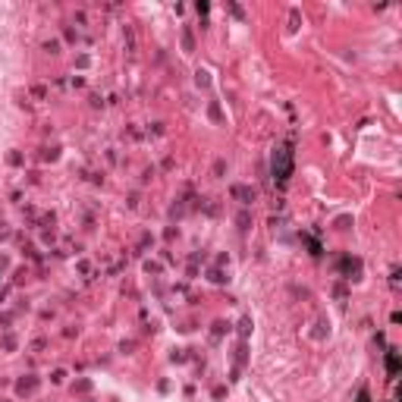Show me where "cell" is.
<instances>
[{"label":"cell","mask_w":402,"mask_h":402,"mask_svg":"<svg viewBox=\"0 0 402 402\" xmlns=\"http://www.w3.org/2000/svg\"><path fill=\"white\" fill-rule=\"evenodd\" d=\"M387 368H390V374H396V371H399V358H396V352H390V358H387Z\"/></svg>","instance_id":"obj_3"},{"label":"cell","mask_w":402,"mask_h":402,"mask_svg":"<svg viewBox=\"0 0 402 402\" xmlns=\"http://www.w3.org/2000/svg\"><path fill=\"white\" fill-rule=\"evenodd\" d=\"M270 170H273V179L277 182H286L292 176V151H289V145H280V148L273 151Z\"/></svg>","instance_id":"obj_1"},{"label":"cell","mask_w":402,"mask_h":402,"mask_svg":"<svg viewBox=\"0 0 402 402\" xmlns=\"http://www.w3.org/2000/svg\"><path fill=\"white\" fill-rule=\"evenodd\" d=\"M361 402H368V396H364V393H361Z\"/></svg>","instance_id":"obj_4"},{"label":"cell","mask_w":402,"mask_h":402,"mask_svg":"<svg viewBox=\"0 0 402 402\" xmlns=\"http://www.w3.org/2000/svg\"><path fill=\"white\" fill-rule=\"evenodd\" d=\"M233 195H236V198H242V201H251V198H254V189H242V186H236V189H233Z\"/></svg>","instance_id":"obj_2"}]
</instances>
